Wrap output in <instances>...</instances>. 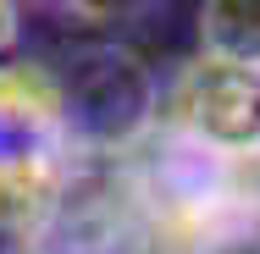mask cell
Wrapping results in <instances>:
<instances>
[{
  "label": "cell",
  "instance_id": "7a4b0ae2",
  "mask_svg": "<svg viewBox=\"0 0 260 254\" xmlns=\"http://www.w3.org/2000/svg\"><path fill=\"white\" fill-rule=\"evenodd\" d=\"M200 55L260 72V0H210L194 17Z\"/></svg>",
  "mask_w": 260,
  "mask_h": 254
},
{
  "label": "cell",
  "instance_id": "6da1fadb",
  "mask_svg": "<svg viewBox=\"0 0 260 254\" xmlns=\"http://www.w3.org/2000/svg\"><path fill=\"white\" fill-rule=\"evenodd\" d=\"M160 127L221 160L260 166V72L194 50L160 78Z\"/></svg>",
  "mask_w": 260,
  "mask_h": 254
},
{
  "label": "cell",
  "instance_id": "277c9868",
  "mask_svg": "<svg viewBox=\"0 0 260 254\" xmlns=\"http://www.w3.org/2000/svg\"><path fill=\"white\" fill-rule=\"evenodd\" d=\"M17 50H22V6L0 0V66L17 61Z\"/></svg>",
  "mask_w": 260,
  "mask_h": 254
},
{
  "label": "cell",
  "instance_id": "3957f363",
  "mask_svg": "<svg viewBox=\"0 0 260 254\" xmlns=\"http://www.w3.org/2000/svg\"><path fill=\"white\" fill-rule=\"evenodd\" d=\"M17 249L22 243V183H17V166L11 155H0V249Z\"/></svg>",
  "mask_w": 260,
  "mask_h": 254
}]
</instances>
